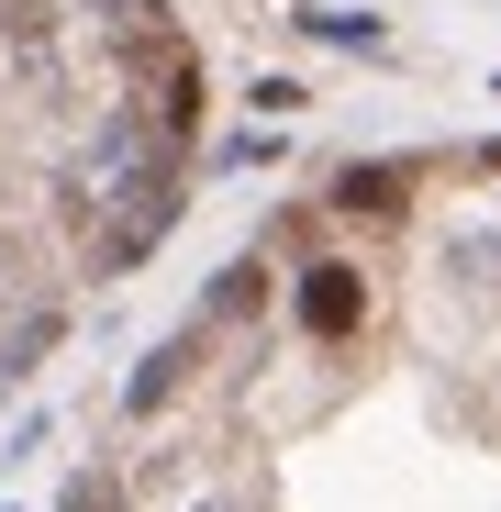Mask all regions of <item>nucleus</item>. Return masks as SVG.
<instances>
[{
	"instance_id": "1",
	"label": "nucleus",
	"mask_w": 501,
	"mask_h": 512,
	"mask_svg": "<svg viewBox=\"0 0 501 512\" xmlns=\"http://www.w3.org/2000/svg\"><path fill=\"white\" fill-rule=\"evenodd\" d=\"M301 312H312V334H334V323H357V268H312Z\"/></svg>"
}]
</instances>
